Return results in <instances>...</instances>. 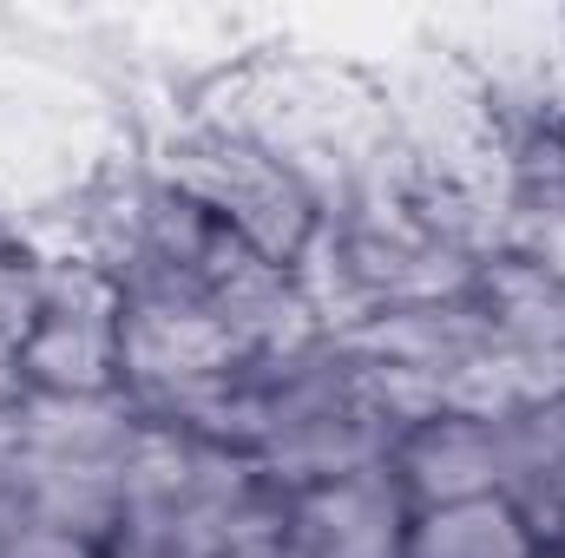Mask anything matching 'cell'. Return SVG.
Wrapping results in <instances>:
<instances>
[{
    "instance_id": "30bf717a",
    "label": "cell",
    "mask_w": 565,
    "mask_h": 558,
    "mask_svg": "<svg viewBox=\"0 0 565 558\" xmlns=\"http://www.w3.org/2000/svg\"><path fill=\"white\" fill-rule=\"evenodd\" d=\"M40 270H46V257L13 224H0V401L20 395V342H26V322L40 302Z\"/></svg>"
},
{
    "instance_id": "9c48e42d",
    "label": "cell",
    "mask_w": 565,
    "mask_h": 558,
    "mask_svg": "<svg viewBox=\"0 0 565 558\" xmlns=\"http://www.w3.org/2000/svg\"><path fill=\"white\" fill-rule=\"evenodd\" d=\"M408 558H540V539L507 500H454L415 513Z\"/></svg>"
},
{
    "instance_id": "8992f818",
    "label": "cell",
    "mask_w": 565,
    "mask_h": 558,
    "mask_svg": "<svg viewBox=\"0 0 565 558\" xmlns=\"http://www.w3.org/2000/svg\"><path fill=\"white\" fill-rule=\"evenodd\" d=\"M408 526H415V500L402 493L388 460L289 493L296 558H408Z\"/></svg>"
},
{
    "instance_id": "7c38bea8",
    "label": "cell",
    "mask_w": 565,
    "mask_h": 558,
    "mask_svg": "<svg viewBox=\"0 0 565 558\" xmlns=\"http://www.w3.org/2000/svg\"><path fill=\"white\" fill-rule=\"evenodd\" d=\"M540 558H565V539H559V546H546V552H540Z\"/></svg>"
},
{
    "instance_id": "7a4b0ae2",
    "label": "cell",
    "mask_w": 565,
    "mask_h": 558,
    "mask_svg": "<svg viewBox=\"0 0 565 558\" xmlns=\"http://www.w3.org/2000/svg\"><path fill=\"white\" fill-rule=\"evenodd\" d=\"M289 533V493L277 480L191 427L145 420L139 460L106 558H224Z\"/></svg>"
},
{
    "instance_id": "6da1fadb",
    "label": "cell",
    "mask_w": 565,
    "mask_h": 558,
    "mask_svg": "<svg viewBox=\"0 0 565 558\" xmlns=\"http://www.w3.org/2000/svg\"><path fill=\"white\" fill-rule=\"evenodd\" d=\"M158 420L250 453L282 493L382 466L402 440L395 415L382 408L369 368L355 362V348L342 335L250 355Z\"/></svg>"
},
{
    "instance_id": "8fae6325",
    "label": "cell",
    "mask_w": 565,
    "mask_h": 558,
    "mask_svg": "<svg viewBox=\"0 0 565 558\" xmlns=\"http://www.w3.org/2000/svg\"><path fill=\"white\" fill-rule=\"evenodd\" d=\"M224 558H296V546L282 533V539H257V546H237V552H224Z\"/></svg>"
},
{
    "instance_id": "277c9868",
    "label": "cell",
    "mask_w": 565,
    "mask_h": 558,
    "mask_svg": "<svg viewBox=\"0 0 565 558\" xmlns=\"http://www.w3.org/2000/svg\"><path fill=\"white\" fill-rule=\"evenodd\" d=\"M158 178L178 184L191 204H204L224 230H237L250 250H264L282 270H302V257L322 237V197L309 191L302 164L244 126L184 132Z\"/></svg>"
},
{
    "instance_id": "3957f363",
    "label": "cell",
    "mask_w": 565,
    "mask_h": 558,
    "mask_svg": "<svg viewBox=\"0 0 565 558\" xmlns=\"http://www.w3.org/2000/svg\"><path fill=\"white\" fill-rule=\"evenodd\" d=\"M13 427H20V473H13L7 526L60 533L106 558L145 440L139 401L132 395H20Z\"/></svg>"
},
{
    "instance_id": "5b68a950",
    "label": "cell",
    "mask_w": 565,
    "mask_h": 558,
    "mask_svg": "<svg viewBox=\"0 0 565 558\" xmlns=\"http://www.w3.org/2000/svg\"><path fill=\"white\" fill-rule=\"evenodd\" d=\"M20 395H126L119 282L93 257H46L20 342Z\"/></svg>"
},
{
    "instance_id": "52a82bcc",
    "label": "cell",
    "mask_w": 565,
    "mask_h": 558,
    "mask_svg": "<svg viewBox=\"0 0 565 558\" xmlns=\"http://www.w3.org/2000/svg\"><path fill=\"white\" fill-rule=\"evenodd\" d=\"M402 493L427 506L454 500H500V415H427L388 453Z\"/></svg>"
},
{
    "instance_id": "ba28073f",
    "label": "cell",
    "mask_w": 565,
    "mask_h": 558,
    "mask_svg": "<svg viewBox=\"0 0 565 558\" xmlns=\"http://www.w3.org/2000/svg\"><path fill=\"white\" fill-rule=\"evenodd\" d=\"M500 500L533 526L540 552L565 539V388L500 415Z\"/></svg>"
},
{
    "instance_id": "4fadbf2b",
    "label": "cell",
    "mask_w": 565,
    "mask_h": 558,
    "mask_svg": "<svg viewBox=\"0 0 565 558\" xmlns=\"http://www.w3.org/2000/svg\"><path fill=\"white\" fill-rule=\"evenodd\" d=\"M0 558H7V519H0Z\"/></svg>"
}]
</instances>
